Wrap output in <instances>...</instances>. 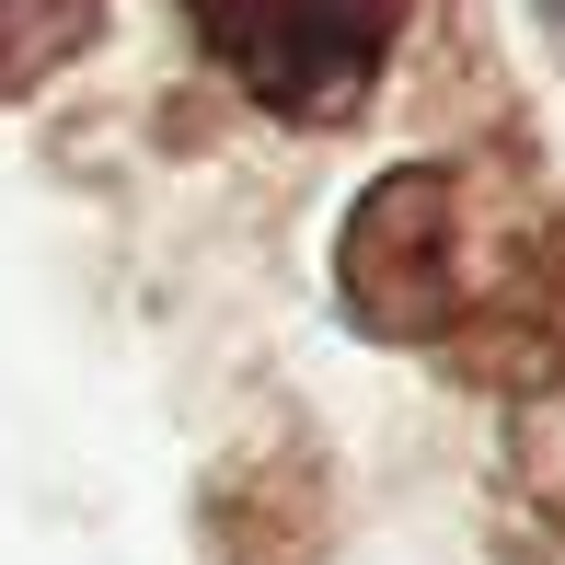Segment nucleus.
<instances>
[{"label": "nucleus", "mask_w": 565, "mask_h": 565, "mask_svg": "<svg viewBox=\"0 0 565 565\" xmlns=\"http://www.w3.org/2000/svg\"><path fill=\"white\" fill-rule=\"evenodd\" d=\"M209 46L289 116H347L393 46L404 0H196Z\"/></svg>", "instance_id": "f257e3e1"}, {"label": "nucleus", "mask_w": 565, "mask_h": 565, "mask_svg": "<svg viewBox=\"0 0 565 565\" xmlns=\"http://www.w3.org/2000/svg\"><path fill=\"white\" fill-rule=\"evenodd\" d=\"M347 300L381 335H427L450 312V173H393L347 231Z\"/></svg>", "instance_id": "f03ea898"}, {"label": "nucleus", "mask_w": 565, "mask_h": 565, "mask_svg": "<svg viewBox=\"0 0 565 565\" xmlns=\"http://www.w3.org/2000/svg\"><path fill=\"white\" fill-rule=\"evenodd\" d=\"M82 23H93V0H0V82H23L58 46H82Z\"/></svg>", "instance_id": "7ed1b4c3"}]
</instances>
